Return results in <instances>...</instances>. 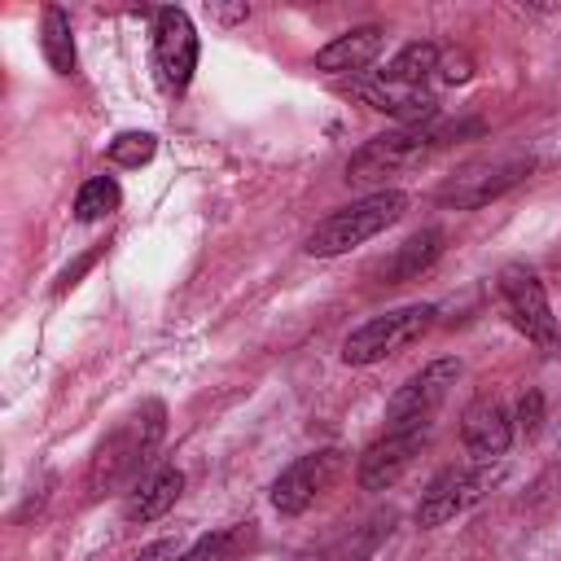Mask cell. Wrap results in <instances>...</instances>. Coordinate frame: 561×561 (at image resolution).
I'll list each match as a JSON object with an SVG mask.
<instances>
[{
    "mask_svg": "<svg viewBox=\"0 0 561 561\" xmlns=\"http://www.w3.org/2000/svg\"><path fill=\"white\" fill-rule=\"evenodd\" d=\"M180 491H184V473H180L175 465H162V469H153L145 482L131 486L123 513H127V522H153V517H162L167 508H175Z\"/></svg>",
    "mask_w": 561,
    "mask_h": 561,
    "instance_id": "9a60e30c",
    "label": "cell"
},
{
    "mask_svg": "<svg viewBox=\"0 0 561 561\" xmlns=\"http://www.w3.org/2000/svg\"><path fill=\"white\" fill-rule=\"evenodd\" d=\"M346 469V456L337 451V447H324V451H307V456H298L276 482H272V504H276V513H285V517H298V513H307L333 482H337V473Z\"/></svg>",
    "mask_w": 561,
    "mask_h": 561,
    "instance_id": "52a82bcc",
    "label": "cell"
},
{
    "mask_svg": "<svg viewBox=\"0 0 561 561\" xmlns=\"http://www.w3.org/2000/svg\"><path fill=\"white\" fill-rule=\"evenodd\" d=\"M136 561H180V548H175V539H158V543L140 548Z\"/></svg>",
    "mask_w": 561,
    "mask_h": 561,
    "instance_id": "603a6c76",
    "label": "cell"
},
{
    "mask_svg": "<svg viewBox=\"0 0 561 561\" xmlns=\"http://www.w3.org/2000/svg\"><path fill=\"white\" fill-rule=\"evenodd\" d=\"M39 48H44V61H48L57 75H70V70H75V39H70V18H66V9H57V4L44 9Z\"/></svg>",
    "mask_w": 561,
    "mask_h": 561,
    "instance_id": "d6986e66",
    "label": "cell"
},
{
    "mask_svg": "<svg viewBox=\"0 0 561 561\" xmlns=\"http://www.w3.org/2000/svg\"><path fill=\"white\" fill-rule=\"evenodd\" d=\"M250 543H254V522H237V526H219L202 535L188 552H180V561H237Z\"/></svg>",
    "mask_w": 561,
    "mask_h": 561,
    "instance_id": "e0dca14e",
    "label": "cell"
},
{
    "mask_svg": "<svg viewBox=\"0 0 561 561\" xmlns=\"http://www.w3.org/2000/svg\"><path fill=\"white\" fill-rule=\"evenodd\" d=\"M530 171H535V158H530V153L486 158V162H473V167H465L460 175H451V180L443 184L438 202L451 206V210H478V206L504 197L508 188H517Z\"/></svg>",
    "mask_w": 561,
    "mask_h": 561,
    "instance_id": "5b68a950",
    "label": "cell"
},
{
    "mask_svg": "<svg viewBox=\"0 0 561 561\" xmlns=\"http://www.w3.org/2000/svg\"><path fill=\"white\" fill-rule=\"evenodd\" d=\"M153 66L167 92H184L197 70V31L184 9H158L153 22Z\"/></svg>",
    "mask_w": 561,
    "mask_h": 561,
    "instance_id": "30bf717a",
    "label": "cell"
},
{
    "mask_svg": "<svg viewBox=\"0 0 561 561\" xmlns=\"http://www.w3.org/2000/svg\"><path fill=\"white\" fill-rule=\"evenodd\" d=\"M500 294H504V307L513 316V324L543 351L557 346V316L548 307V294H543V280L535 276V267L526 263H508L500 272Z\"/></svg>",
    "mask_w": 561,
    "mask_h": 561,
    "instance_id": "8992f818",
    "label": "cell"
},
{
    "mask_svg": "<svg viewBox=\"0 0 561 561\" xmlns=\"http://www.w3.org/2000/svg\"><path fill=\"white\" fill-rule=\"evenodd\" d=\"M434 307L430 302H408V307H394L386 316H373L364 320L346 342H342V359L355 364V368H368V364H381L386 355H399L403 346L421 342L434 324Z\"/></svg>",
    "mask_w": 561,
    "mask_h": 561,
    "instance_id": "277c9868",
    "label": "cell"
},
{
    "mask_svg": "<svg viewBox=\"0 0 561 561\" xmlns=\"http://www.w3.org/2000/svg\"><path fill=\"white\" fill-rule=\"evenodd\" d=\"M118 184L110 180V175H92L83 188H79V197H75V219L79 224H96V219H105L114 206H118Z\"/></svg>",
    "mask_w": 561,
    "mask_h": 561,
    "instance_id": "ffe728a7",
    "label": "cell"
},
{
    "mask_svg": "<svg viewBox=\"0 0 561 561\" xmlns=\"http://www.w3.org/2000/svg\"><path fill=\"white\" fill-rule=\"evenodd\" d=\"M491 486V469L478 465V469H443L425 491H421V504H416V526L421 530H434L460 513H469Z\"/></svg>",
    "mask_w": 561,
    "mask_h": 561,
    "instance_id": "9c48e42d",
    "label": "cell"
},
{
    "mask_svg": "<svg viewBox=\"0 0 561 561\" xmlns=\"http://www.w3.org/2000/svg\"><path fill=\"white\" fill-rule=\"evenodd\" d=\"M162 430H167V425H162V403H145L131 421H123V425L96 447L88 486L101 495V491H110V486L136 478L140 465H145V460L153 456V447L162 443Z\"/></svg>",
    "mask_w": 561,
    "mask_h": 561,
    "instance_id": "7a4b0ae2",
    "label": "cell"
},
{
    "mask_svg": "<svg viewBox=\"0 0 561 561\" xmlns=\"http://www.w3.org/2000/svg\"><path fill=\"white\" fill-rule=\"evenodd\" d=\"M438 250H443V232H438V228H425V232L408 237V241L381 263V280H386V285H403V280L421 276V272L438 259Z\"/></svg>",
    "mask_w": 561,
    "mask_h": 561,
    "instance_id": "2e32d148",
    "label": "cell"
},
{
    "mask_svg": "<svg viewBox=\"0 0 561 561\" xmlns=\"http://www.w3.org/2000/svg\"><path fill=\"white\" fill-rule=\"evenodd\" d=\"M386 48V31L381 26H355V31H342L333 44H324L316 53V70H329V75H355L364 66H373Z\"/></svg>",
    "mask_w": 561,
    "mask_h": 561,
    "instance_id": "5bb4252c",
    "label": "cell"
},
{
    "mask_svg": "<svg viewBox=\"0 0 561 561\" xmlns=\"http://www.w3.org/2000/svg\"><path fill=\"white\" fill-rule=\"evenodd\" d=\"M403 210H408V193H399V188H377V193H368V197H359V202H351V206L324 215V219L311 228V237H307V254H316V259L346 254V250L364 245L368 237L386 232Z\"/></svg>",
    "mask_w": 561,
    "mask_h": 561,
    "instance_id": "6da1fadb",
    "label": "cell"
},
{
    "mask_svg": "<svg viewBox=\"0 0 561 561\" xmlns=\"http://www.w3.org/2000/svg\"><path fill=\"white\" fill-rule=\"evenodd\" d=\"M153 149H158V140L149 131H123L110 140V162L114 167H145L153 158Z\"/></svg>",
    "mask_w": 561,
    "mask_h": 561,
    "instance_id": "44dd1931",
    "label": "cell"
},
{
    "mask_svg": "<svg viewBox=\"0 0 561 561\" xmlns=\"http://www.w3.org/2000/svg\"><path fill=\"white\" fill-rule=\"evenodd\" d=\"M447 136H451V127H399V131L373 136L364 149L351 153L346 180L351 184H377L394 171H408V167L425 162L434 149H443Z\"/></svg>",
    "mask_w": 561,
    "mask_h": 561,
    "instance_id": "3957f363",
    "label": "cell"
},
{
    "mask_svg": "<svg viewBox=\"0 0 561 561\" xmlns=\"http://www.w3.org/2000/svg\"><path fill=\"white\" fill-rule=\"evenodd\" d=\"M460 364L456 359H434L421 373H412L386 403V421L390 430H412V425H430V416L438 412V403L447 399V390L456 386Z\"/></svg>",
    "mask_w": 561,
    "mask_h": 561,
    "instance_id": "ba28073f",
    "label": "cell"
},
{
    "mask_svg": "<svg viewBox=\"0 0 561 561\" xmlns=\"http://www.w3.org/2000/svg\"><path fill=\"white\" fill-rule=\"evenodd\" d=\"M517 425H522V434H539V425H543V394H539V390H526V394H522V403H517Z\"/></svg>",
    "mask_w": 561,
    "mask_h": 561,
    "instance_id": "7402d4cb",
    "label": "cell"
},
{
    "mask_svg": "<svg viewBox=\"0 0 561 561\" xmlns=\"http://www.w3.org/2000/svg\"><path fill=\"white\" fill-rule=\"evenodd\" d=\"M434 70H438V48L425 44V39H416V44H408V48L394 53V61L381 70V79L386 83H399V88H421V79H430Z\"/></svg>",
    "mask_w": 561,
    "mask_h": 561,
    "instance_id": "ac0fdd59",
    "label": "cell"
},
{
    "mask_svg": "<svg viewBox=\"0 0 561 561\" xmlns=\"http://www.w3.org/2000/svg\"><path fill=\"white\" fill-rule=\"evenodd\" d=\"M92 259H96V254H83V259H79L75 267H66V272H61V280H57V289H66V285H75V276H79V272H83V267H88Z\"/></svg>",
    "mask_w": 561,
    "mask_h": 561,
    "instance_id": "cb8c5ba5",
    "label": "cell"
},
{
    "mask_svg": "<svg viewBox=\"0 0 561 561\" xmlns=\"http://www.w3.org/2000/svg\"><path fill=\"white\" fill-rule=\"evenodd\" d=\"M425 434H430V425L386 430V438H377V443L359 456V486H364V491H386V486H394V482L408 473V465L416 460Z\"/></svg>",
    "mask_w": 561,
    "mask_h": 561,
    "instance_id": "8fae6325",
    "label": "cell"
},
{
    "mask_svg": "<svg viewBox=\"0 0 561 561\" xmlns=\"http://www.w3.org/2000/svg\"><path fill=\"white\" fill-rule=\"evenodd\" d=\"M460 443H465V451H469L478 465L504 456L508 443H513V421H508V412H504L495 399H478V403L465 412V421H460Z\"/></svg>",
    "mask_w": 561,
    "mask_h": 561,
    "instance_id": "7c38bea8",
    "label": "cell"
},
{
    "mask_svg": "<svg viewBox=\"0 0 561 561\" xmlns=\"http://www.w3.org/2000/svg\"><path fill=\"white\" fill-rule=\"evenodd\" d=\"M351 92H355L368 110L390 114V118H399V123H408V127H421V123H430V118L438 114L434 96L421 92V88H399V83L377 79V83H351Z\"/></svg>",
    "mask_w": 561,
    "mask_h": 561,
    "instance_id": "4fadbf2b",
    "label": "cell"
}]
</instances>
